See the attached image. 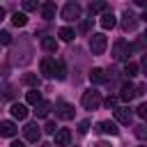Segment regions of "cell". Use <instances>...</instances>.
I'll list each match as a JSON object with an SVG mask.
<instances>
[{"label": "cell", "mask_w": 147, "mask_h": 147, "mask_svg": "<svg viewBox=\"0 0 147 147\" xmlns=\"http://www.w3.org/2000/svg\"><path fill=\"white\" fill-rule=\"evenodd\" d=\"M106 76H103V69H92L90 71V83H103Z\"/></svg>", "instance_id": "obj_24"}, {"label": "cell", "mask_w": 147, "mask_h": 147, "mask_svg": "<svg viewBox=\"0 0 147 147\" xmlns=\"http://www.w3.org/2000/svg\"><path fill=\"white\" fill-rule=\"evenodd\" d=\"M2 18H5V9L0 7V21H2Z\"/></svg>", "instance_id": "obj_38"}, {"label": "cell", "mask_w": 147, "mask_h": 147, "mask_svg": "<svg viewBox=\"0 0 147 147\" xmlns=\"http://www.w3.org/2000/svg\"><path fill=\"white\" fill-rule=\"evenodd\" d=\"M140 147H147V145H140Z\"/></svg>", "instance_id": "obj_41"}, {"label": "cell", "mask_w": 147, "mask_h": 147, "mask_svg": "<svg viewBox=\"0 0 147 147\" xmlns=\"http://www.w3.org/2000/svg\"><path fill=\"white\" fill-rule=\"evenodd\" d=\"M122 18H124V21H122V28H124L126 32H131V30H136V25H138V21H136V16H133V14L129 11V9H126V11L122 14Z\"/></svg>", "instance_id": "obj_11"}, {"label": "cell", "mask_w": 147, "mask_h": 147, "mask_svg": "<svg viewBox=\"0 0 147 147\" xmlns=\"http://www.w3.org/2000/svg\"><path fill=\"white\" fill-rule=\"evenodd\" d=\"M96 131H101V133H110V136H117V133H119L117 124H115V122H108V119L99 122V124H96Z\"/></svg>", "instance_id": "obj_10"}, {"label": "cell", "mask_w": 147, "mask_h": 147, "mask_svg": "<svg viewBox=\"0 0 147 147\" xmlns=\"http://www.w3.org/2000/svg\"><path fill=\"white\" fill-rule=\"evenodd\" d=\"M106 9H108L106 2H92V5H90V14H101V11L106 14Z\"/></svg>", "instance_id": "obj_25"}, {"label": "cell", "mask_w": 147, "mask_h": 147, "mask_svg": "<svg viewBox=\"0 0 147 147\" xmlns=\"http://www.w3.org/2000/svg\"><path fill=\"white\" fill-rule=\"evenodd\" d=\"M23 136H25L28 142H37L39 136H41V129L37 126V122H28V124L23 126Z\"/></svg>", "instance_id": "obj_6"}, {"label": "cell", "mask_w": 147, "mask_h": 147, "mask_svg": "<svg viewBox=\"0 0 147 147\" xmlns=\"http://www.w3.org/2000/svg\"><path fill=\"white\" fill-rule=\"evenodd\" d=\"M57 37H60L62 41H71V39L76 37V32H74V28L64 25V28H60V30H57Z\"/></svg>", "instance_id": "obj_18"}, {"label": "cell", "mask_w": 147, "mask_h": 147, "mask_svg": "<svg viewBox=\"0 0 147 147\" xmlns=\"http://www.w3.org/2000/svg\"><path fill=\"white\" fill-rule=\"evenodd\" d=\"M136 138H140V140H147V126H136Z\"/></svg>", "instance_id": "obj_27"}, {"label": "cell", "mask_w": 147, "mask_h": 147, "mask_svg": "<svg viewBox=\"0 0 147 147\" xmlns=\"http://www.w3.org/2000/svg\"><path fill=\"white\" fill-rule=\"evenodd\" d=\"M138 69H140V67H138L136 62H126V67H124V74H126L129 78H133V76L138 74Z\"/></svg>", "instance_id": "obj_26"}, {"label": "cell", "mask_w": 147, "mask_h": 147, "mask_svg": "<svg viewBox=\"0 0 147 147\" xmlns=\"http://www.w3.org/2000/svg\"><path fill=\"white\" fill-rule=\"evenodd\" d=\"M99 23H101V28H103V30H110V28H115V25H117V18H115V14H113V11H106V14H101V21H99Z\"/></svg>", "instance_id": "obj_13"}, {"label": "cell", "mask_w": 147, "mask_h": 147, "mask_svg": "<svg viewBox=\"0 0 147 147\" xmlns=\"http://www.w3.org/2000/svg\"><path fill=\"white\" fill-rule=\"evenodd\" d=\"M55 78H57V80H64V78H67V69H64V62H62V60L55 62Z\"/></svg>", "instance_id": "obj_23"}, {"label": "cell", "mask_w": 147, "mask_h": 147, "mask_svg": "<svg viewBox=\"0 0 147 147\" xmlns=\"http://www.w3.org/2000/svg\"><path fill=\"white\" fill-rule=\"evenodd\" d=\"M23 9H25V11H34V9H37V2H34V0H25V2H23Z\"/></svg>", "instance_id": "obj_28"}, {"label": "cell", "mask_w": 147, "mask_h": 147, "mask_svg": "<svg viewBox=\"0 0 147 147\" xmlns=\"http://www.w3.org/2000/svg\"><path fill=\"white\" fill-rule=\"evenodd\" d=\"M0 44H5V46H7V44H11V34L2 30V32H0Z\"/></svg>", "instance_id": "obj_29"}, {"label": "cell", "mask_w": 147, "mask_h": 147, "mask_svg": "<svg viewBox=\"0 0 147 147\" xmlns=\"http://www.w3.org/2000/svg\"><path fill=\"white\" fill-rule=\"evenodd\" d=\"M9 147H25V145H23V142H18V140H16V142H11V145H9Z\"/></svg>", "instance_id": "obj_37"}, {"label": "cell", "mask_w": 147, "mask_h": 147, "mask_svg": "<svg viewBox=\"0 0 147 147\" xmlns=\"http://www.w3.org/2000/svg\"><path fill=\"white\" fill-rule=\"evenodd\" d=\"M25 101H28L30 106H39V103H41V92H37V90H30V92L25 94Z\"/></svg>", "instance_id": "obj_19"}, {"label": "cell", "mask_w": 147, "mask_h": 147, "mask_svg": "<svg viewBox=\"0 0 147 147\" xmlns=\"http://www.w3.org/2000/svg\"><path fill=\"white\" fill-rule=\"evenodd\" d=\"M138 115H140L142 119H147V103H140V106H138Z\"/></svg>", "instance_id": "obj_32"}, {"label": "cell", "mask_w": 147, "mask_h": 147, "mask_svg": "<svg viewBox=\"0 0 147 147\" xmlns=\"http://www.w3.org/2000/svg\"><path fill=\"white\" fill-rule=\"evenodd\" d=\"M87 129H90V119H83V122L78 124V131H80V133H87Z\"/></svg>", "instance_id": "obj_30"}, {"label": "cell", "mask_w": 147, "mask_h": 147, "mask_svg": "<svg viewBox=\"0 0 147 147\" xmlns=\"http://www.w3.org/2000/svg\"><path fill=\"white\" fill-rule=\"evenodd\" d=\"M80 103H83L85 110H96V108L101 106V92H99V90H87V92H83Z\"/></svg>", "instance_id": "obj_1"}, {"label": "cell", "mask_w": 147, "mask_h": 147, "mask_svg": "<svg viewBox=\"0 0 147 147\" xmlns=\"http://www.w3.org/2000/svg\"><path fill=\"white\" fill-rule=\"evenodd\" d=\"M92 147H110V145H108V142H94Z\"/></svg>", "instance_id": "obj_36"}, {"label": "cell", "mask_w": 147, "mask_h": 147, "mask_svg": "<svg viewBox=\"0 0 147 147\" xmlns=\"http://www.w3.org/2000/svg\"><path fill=\"white\" fill-rule=\"evenodd\" d=\"M80 30H83V32H87V30H90V21H85V23H80Z\"/></svg>", "instance_id": "obj_35"}, {"label": "cell", "mask_w": 147, "mask_h": 147, "mask_svg": "<svg viewBox=\"0 0 147 147\" xmlns=\"http://www.w3.org/2000/svg\"><path fill=\"white\" fill-rule=\"evenodd\" d=\"M55 62H57V60H53V57H44V60L39 62V69H41V74H44L46 78H53V76H55Z\"/></svg>", "instance_id": "obj_7"}, {"label": "cell", "mask_w": 147, "mask_h": 147, "mask_svg": "<svg viewBox=\"0 0 147 147\" xmlns=\"http://www.w3.org/2000/svg\"><path fill=\"white\" fill-rule=\"evenodd\" d=\"M142 21H145V23H147V9H145V14H142Z\"/></svg>", "instance_id": "obj_39"}, {"label": "cell", "mask_w": 147, "mask_h": 147, "mask_svg": "<svg viewBox=\"0 0 147 147\" xmlns=\"http://www.w3.org/2000/svg\"><path fill=\"white\" fill-rule=\"evenodd\" d=\"M115 119L119 124H131V110L129 108H115Z\"/></svg>", "instance_id": "obj_15"}, {"label": "cell", "mask_w": 147, "mask_h": 147, "mask_svg": "<svg viewBox=\"0 0 147 147\" xmlns=\"http://www.w3.org/2000/svg\"><path fill=\"white\" fill-rule=\"evenodd\" d=\"M9 110H11V117H14V119H25V117H28V108H25L23 103H11Z\"/></svg>", "instance_id": "obj_14"}, {"label": "cell", "mask_w": 147, "mask_h": 147, "mask_svg": "<svg viewBox=\"0 0 147 147\" xmlns=\"http://www.w3.org/2000/svg\"><path fill=\"white\" fill-rule=\"evenodd\" d=\"M136 94H138V87H133L131 83L122 85V90H119V99H122V101H131Z\"/></svg>", "instance_id": "obj_12"}, {"label": "cell", "mask_w": 147, "mask_h": 147, "mask_svg": "<svg viewBox=\"0 0 147 147\" xmlns=\"http://www.w3.org/2000/svg\"><path fill=\"white\" fill-rule=\"evenodd\" d=\"M11 23H14V25H16V28H23V25H25V23H28V16H25V14H23V11H16V14H14V16H11Z\"/></svg>", "instance_id": "obj_22"}, {"label": "cell", "mask_w": 147, "mask_h": 147, "mask_svg": "<svg viewBox=\"0 0 147 147\" xmlns=\"http://www.w3.org/2000/svg\"><path fill=\"white\" fill-rule=\"evenodd\" d=\"M55 117H60V119H71V117H74V106L67 103V101H57V103H55Z\"/></svg>", "instance_id": "obj_5"}, {"label": "cell", "mask_w": 147, "mask_h": 147, "mask_svg": "<svg viewBox=\"0 0 147 147\" xmlns=\"http://www.w3.org/2000/svg\"><path fill=\"white\" fill-rule=\"evenodd\" d=\"M44 131H46V133H57V126H55V122H48V124L44 126Z\"/></svg>", "instance_id": "obj_31"}, {"label": "cell", "mask_w": 147, "mask_h": 147, "mask_svg": "<svg viewBox=\"0 0 147 147\" xmlns=\"http://www.w3.org/2000/svg\"><path fill=\"white\" fill-rule=\"evenodd\" d=\"M142 39H145V41H147V32H145V37H142Z\"/></svg>", "instance_id": "obj_40"}, {"label": "cell", "mask_w": 147, "mask_h": 147, "mask_svg": "<svg viewBox=\"0 0 147 147\" xmlns=\"http://www.w3.org/2000/svg\"><path fill=\"white\" fill-rule=\"evenodd\" d=\"M140 69H142V74L147 76V53L142 55V60H140Z\"/></svg>", "instance_id": "obj_34"}, {"label": "cell", "mask_w": 147, "mask_h": 147, "mask_svg": "<svg viewBox=\"0 0 147 147\" xmlns=\"http://www.w3.org/2000/svg\"><path fill=\"white\" fill-rule=\"evenodd\" d=\"M51 108H53V106H51L48 101H41V103L37 106V110H34V115H37V117H48V113H51Z\"/></svg>", "instance_id": "obj_21"}, {"label": "cell", "mask_w": 147, "mask_h": 147, "mask_svg": "<svg viewBox=\"0 0 147 147\" xmlns=\"http://www.w3.org/2000/svg\"><path fill=\"white\" fill-rule=\"evenodd\" d=\"M21 80H23L25 85H30L32 90H37V87H39V76H37V74H25Z\"/></svg>", "instance_id": "obj_20"}, {"label": "cell", "mask_w": 147, "mask_h": 147, "mask_svg": "<svg viewBox=\"0 0 147 147\" xmlns=\"http://www.w3.org/2000/svg\"><path fill=\"white\" fill-rule=\"evenodd\" d=\"M16 124L14 122H9V119H5V122H0V136H5V138H14L16 136Z\"/></svg>", "instance_id": "obj_9"}, {"label": "cell", "mask_w": 147, "mask_h": 147, "mask_svg": "<svg viewBox=\"0 0 147 147\" xmlns=\"http://www.w3.org/2000/svg\"><path fill=\"white\" fill-rule=\"evenodd\" d=\"M62 18L64 21H78L80 18V5L78 2H67L62 7Z\"/></svg>", "instance_id": "obj_3"}, {"label": "cell", "mask_w": 147, "mask_h": 147, "mask_svg": "<svg viewBox=\"0 0 147 147\" xmlns=\"http://www.w3.org/2000/svg\"><path fill=\"white\" fill-rule=\"evenodd\" d=\"M41 48L46 53H55L57 51V39L55 37H41Z\"/></svg>", "instance_id": "obj_16"}, {"label": "cell", "mask_w": 147, "mask_h": 147, "mask_svg": "<svg viewBox=\"0 0 147 147\" xmlns=\"http://www.w3.org/2000/svg\"><path fill=\"white\" fill-rule=\"evenodd\" d=\"M106 46H108V37L103 32H96V34L90 37V51H92V55H103Z\"/></svg>", "instance_id": "obj_2"}, {"label": "cell", "mask_w": 147, "mask_h": 147, "mask_svg": "<svg viewBox=\"0 0 147 147\" xmlns=\"http://www.w3.org/2000/svg\"><path fill=\"white\" fill-rule=\"evenodd\" d=\"M129 53H131V46H129L124 39H117L115 46H113V57H115V60H126Z\"/></svg>", "instance_id": "obj_4"}, {"label": "cell", "mask_w": 147, "mask_h": 147, "mask_svg": "<svg viewBox=\"0 0 147 147\" xmlns=\"http://www.w3.org/2000/svg\"><path fill=\"white\" fill-rule=\"evenodd\" d=\"M71 142V131L69 129H57L55 133V147H67Z\"/></svg>", "instance_id": "obj_8"}, {"label": "cell", "mask_w": 147, "mask_h": 147, "mask_svg": "<svg viewBox=\"0 0 147 147\" xmlns=\"http://www.w3.org/2000/svg\"><path fill=\"white\" fill-rule=\"evenodd\" d=\"M55 11H57V7H55V2H44V7H41V16H44L46 21H51V18H55Z\"/></svg>", "instance_id": "obj_17"}, {"label": "cell", "mask_w": 147, "mask_h": 147, "mask_svg": "<svg viewBox=\"0 0 147 147\" xmlns=\"http://www.w3.org/2000/svg\"><path fill=\"white\" fill-rule=\"evenodd\" d=\"M106 108H117V99L108 96V99H106Z\"/></svg>", "instance_id": "obj_33"}]
</instances>
